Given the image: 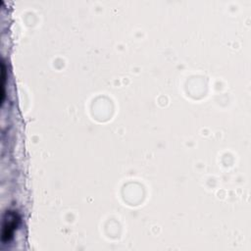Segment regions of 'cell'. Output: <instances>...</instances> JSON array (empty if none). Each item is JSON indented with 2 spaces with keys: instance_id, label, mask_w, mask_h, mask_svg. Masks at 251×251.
Returning <instances> with one entry per match:
<instances>
[{
  "instance_id": "1",
  "label": "cell",
  "mask_w": 251,
  "mask_h": 251,
  "mask_svg": "<svg viewBox=\"0 0 251 251\" xmlns=\"http://www.w3.org/2000/svg\"><path fill=\"white\" fill-rule=\"evenodd\" d=\"M7 215H8V218L5 219L4 221L3 232H2V240L4 242L9 241L11 239L19 223V218L15 212L9 211Z\"/></svg>"
}]
</instances>
